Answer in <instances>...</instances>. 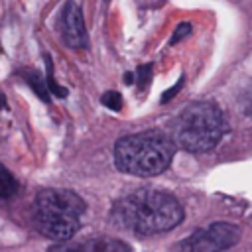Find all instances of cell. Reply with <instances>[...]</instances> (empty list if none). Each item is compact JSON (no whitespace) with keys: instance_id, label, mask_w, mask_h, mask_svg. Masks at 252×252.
Here are the masks:
<instances>
[{"instance_id":"9c48e42d","label":"cell","mask_w":252,"mask_h":252,"mask_svg":"<svg viewBox=\"0 0 252 252\" xmlns=\"http://www.w3.org/2000/svg\"><path fill=\"white\" fill-rule=\"evenodd\" d=\"M100 102H102L106 108H110V110H120V108H122V96H120V93H116V91L104 93L102 98H100Z\"/></svg>"},{"instance_id":"9a60e30c","label":"cell","mask_w":252,"mask_h":252,"mask_svg":"<svg viewBox=\"0 0 252 252\" xmlns=\"http://www.w3.org/2000/svg\"><path fill=\"white\" fill-rule=\"evenodd\" d=\"M4 106H6V100H4V96L0 94V108H4Z\"/></svg>"},{"instance_id":"ba28073f","label":"cell","mask_w":252,"mask_h":252,"mask_svg":"<svg viewBox=\"0 0 252 252\" xmlns=\"http://www.w3.org/2000/svg\"><path fill=\"white\" fill-rule=\"evenodd\" d=\"M18 189V181L14 179V175L0 163V199L12 197Z\"/></svg>"},{"instance_id":"7a4b0ae2","label":"cell","mask_w":252,"mask_h":252,"mask_svg":"<svg viewBox=\"0 0 252 252\" xmlns=\"http://www.w3.org/2000/svg\"><path fill=\"white\" fill-rule=\"evenodd\" d=\"M175 154V142L159 130L122 136L114 146V163L122 173L154 177L163 173Z\"/></svg>"},{"instance_id":"4fadbf2b","label":"cell","mask_w":252,"mask_h":252,"mask_svg":"<svg viewBox=\"0 0 252 252\" xmlns=\"http://www.w3.org/2000/svg\"><path fill=\"white\" fill-rule=\"evenodd\" d=\"M181 85H183V79H179V83H177V87H175V89H171V91H167V93H165V96H163L161 100H163V102H167V100H169L171 96H175V93L179 91V87H181Z\"/></svg>"},{"instance_id":"8fae6325","label":"cell","mask_w":252,"mask_h":252,"mask_svg":"<svg viewBox=\"0 0 252 252\" xmlns=\"http://www.w3.org/2000/svg\"><path fill=\"white\" fill-rule=\"evenodd\" d=\"M189 33H191V24H187V22L179 24V26H177V30H175V33H173V37H171V43L181 41V39H183V37H187Z\"/></svg>"},{"instance_id":"8992f818","label":"cell","mask_w":252,"mask_h":252,"mask_svg":"<svg viewBox=\"0 0 252 252\" xmlns=\"http://www.w3.org/2000/svg\"><path fill=\"white\" fill-rule=\"evenodd\" d=\"M59 30H61V37L63 41L73 47V49H81L87 47L89 39H87V28H85V20H83V12L75 2H67L63 6L61 18H59Z\"/></svg>"},{"instance_id":"5bb4252c","label":"cell","mask_w":252,"mask_h":252,"mask_svg":"<svg viewBox=\"0 0 252 252\" xmlns=\"http://www.w3.org/2000/svg\"><path fill=\"white\" fill-rule=\"evenodd\" d=\"M124 83H126V85H132V83H134L132 73H126V75H124Z\"/></svg>"},{"instance_id":"30bf717a","label":"cell","mask_w":252,"mask_h":252,"mask_svg":"<svg viewBox=\"0 0 252 252\" xmlns=\"http://www.w3.org/2000/svg\"><path fill=\"white\" fill-rule=\"evenodd\" d=\"M39 79H41V77H37V75L33 73V75H30L28 83H30V85H32V87L35 89V93H37V94H39V96H41L43 100H49V96H47V89H45L43 81H39Z\"/></svg>"},{"instance_id":"52a82bcc","label":"cell","mask_w":252,"mask_h":252,"mask_svg":"<svg viewBox=\"0 0 252 252\" xmlns=\"http://www.w3.org/2000/svg\"><path fill=\"white\" fill-rule=\"evenodd\" d=\"M61 248H75V250H98V252H112V250H132L126 242L120 240H93V242H85V244H77V246H61Z\"/></svg>"},{"instance_id":"3957f363","label":"cell","mask_w":252,"mask_h":252,"mask_svg":"<svg viewBox=\"0 0 252 252\" xmlns=\"http://www.w3.org/2000/svg\"><path fill=\"white\" fill-rule=\"evenodd\" d=\"M226 120L211 100H195L183 106L173 120V142L191 154L213 150L224 136Z\"/></svg>"},{"instance_id":"277c9868","label":"cell","mask_w":252,"mask_h":252,"mask_svg":"<svg viewBox=\"0 0 252 252\" xmlns=\"http://www.w3.org/2000/svg\"><path fill=\"white\" fill-rule=\"evenodd\" d=\"M85 209V201L71 189H43L35 195L33 219L43 236L69 240L79 230Z\"/></svg>"},{"instance_id":"6da1fadb","label":"cell","mask_w":252,"mask_h":252,"mask_svg":"<svg viewBox=\"0 0 252 252\" xmlns=\"http://www.w3.org/2000/svg\"><path fill=\"white\" fill-rule=\"evenodd\" d=\"M112 222L140 236H152L175 228L183 220L177 197L159 189H138L112 205Z\"/></svg>"},{"instance_id":"5b68a950","label":"cell","mask_w":252,"mask_h":252,"mask_svg":"<svg viewBox=\"0 0 252 252\" xmlns=\"http://www.w3.org/2000/svg\"><path fill=\"white\" fill-rule=\"evenodd\" d=\"M240 240V228L230 222H213L207 228L195 230L187 240L179 244L183 250H197V252H209V250H226L232 248Z\"/></svg>"},{"instance_id":"7c38bea8","label":"cell","mask_w":252,"mask_h":252,"mask_svg":"<svg viewBox=\"0 0 252 252\" xmlns=\"http://www.w3.org/2000/svg\"><path fill=\"white\" fill-rule=\"evenodd\" d=\"M244 110H246V114H250L252 116V89L246 93V96H244Z\"/></svg>"}]
</instances>
